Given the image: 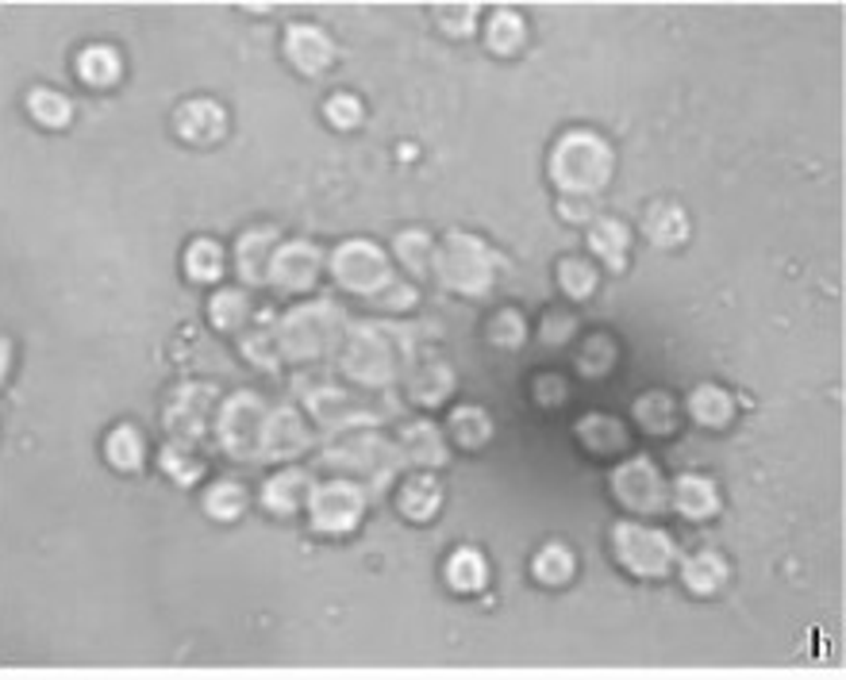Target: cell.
<instances>
[{
	"label": "cell",
	"mask_w": 846,
	"mask_h": 680,
	"mask_svg": "<svg viewBox=\"0 0 846 680\" xmlns=\"http://www.w3.org/2000/svg\"><path fill=\"white\" fill-rule=\"evenodd\" d=\"M266 404L258 392H235L220 404L216 415V438L235 462H254L262 453V427H266Z\"/></svg>",
	"instance_id": "obj_1"
},
{
	"label": "cell",
	"mask_w": 846,
	"mask_h": 680,
	"mask_svg": "<svg viewBox=\"0 0 846 680\" xmlns=\"http://www.w3.org/2000/svg\"><path fill=\"white\" fill-rule=\"evenodd\" d=\"M342 316L335 304H309V308H293L281 324H277V342L286 350V357H316L335 342Z\"/></svg>",
	"instance_id": "obj_2"
},
{
	"label": "cell",
	"mask_w": 846,
	"mask_h": 680,
	"mask_svg": "<svg viewBox=\"0 0 846 680\" xmlns=\"http://www.w3.org/2000/svg\"><path fill=\"white\" fill-rule=\"evenodd\" d=\"M439 277L458 292H485L493 281V254L481 239L473 235H450L443 251L435 254Z\"/></svg>",
	"instance_id": "obj_3"
},
{
	"label": "cell",
	"mask_w": 846,
	"mask_h": 680,
	"mask_svg": "<svg viewBox=\"0 0 846 680\" xmlns=\"http://www.w3.org/2000/svg\"><path fill=\"white\" fill-rule=\"evenodd\" d=\"M608 173V155L604 146L589 135H570L561 138V146L554 150V181L566 193H589L596 189Z\"/></svg>",
	"instance_id": "obj_4"
},
{
	"label": "cell",
	"mask_w": 846,
	"mask_h": 680,
	"mask_svg": "<svg viewBox=\"0 0 846 680\" xmlns=\"http://www.w3.org/2000/svg\"><path fill=\"white\" fill-rule=\"evenodd\" d=\"M331 274H335V281H339L342 289L366 292V296H377V292H382L385 284L392 281V277H389V258H385V254L377 251L374 243H362V239H354V243H342L339 251L331 254Z\"/></svg>",
	"instance_id": "obj_5"
},
{
	"label": "cell",
	"mask_w": 846,
	"mask_h": 680,
	"mask_svg": "<svg viewBox=\"0 0 846 680\" xmlns=\"http://www.w3.org/2000/svg\"><path fill=\"white\" fill-rule=\"evenodd\" d=\"M211 408H216V389L211 385H181L173 392L170 408H166V430L173 435V442H201L204 430H208Z\"/></svg>",
	"instance_id": "obj_6"
},
{
	"label": "cell",
	"mask_w": 846,
	"mask_h": 680,
	"mask_svg": "<svg viewBox=\"0 0 846 680\" xmlns=\"http://www.w3.org/2000/svg\"><path fill=\"white\" fill-rule=\"evenodd\" d=\"M309 508H312V523H316L319 531L342 535V531H350V526L362 519L366 500H362V488H354L350 481H331V485L312 493Z\"/></svg>",
	"instance_id": "obj_7"
},
{
	"label": "cell",
	"mask_w": 846,
	"mask_h": 680,
	"mask_svg": "<svg viewBox=\"0 0 846 680\" xmlns=\"http://www.w3.org/2000/svg\"><path fill=\"white\" fill-rule=\"evenodd\" d=\"M342 369L366 385H385L392 377V342L377 331H359L342 347Z\"/></svg>",
	"instance_id": "obj_8"
},
{
	"label": "cell",
	"mask_w": 846,
	"mask_h": 680,
	"mask_svg": "<svg viewBox=\"0 0 846 680\" xmlns=\"http://www.w3.org/2000/svg\"><path fill=\"white\" fill-rule=\"evenodd\" d=\"M319 277V251L312 243H281L269 262V284L281 292H304Z\"/></svg>",
	"instance_id": "obj_9"
},
{
	"label": "cell",
	"mask_w": 846,
	"mask_h": 680,
	"mask_svg": "<svg viewBox=\"0 0 846 680\" xmlns=\"http://www.w3.org/2000/svg\"><path fill=\"white\" fill-rule=\"evenodd\" d=\"M616 550H619V561H624L627 569H634V573H662L669 554H674V546H669L662 535H654V531H639V526H631V523H619Z\"/></svg>",
	"instance_id": "obj_10"
},
{
	"label": "cell",
	"mask_w": 846,
	"mask_h": 680,
	"mask_svg": "<svg viewBox=\"0 0 846 680\" xmlns=\"http://www.w3.org/2000/svg\"><path fill=\"white\" fill-rule=\"evenodd\" d=\"M312 435L304 427L301 412L293 408H277L266 415V427H262V453L258 458H274V462H289L301 450H309Z\"/></svg>",
	"instance_id": "obj_11"
},
{
	"label": "cell",
	"mask_w": 846,
	"mask_h": 680,
	"mask_svg": "<svg viewBox=\"0 0 846 680\" xmlns=\"http://www.w3.org/2000/svg\"><path fill=\"white\" fill-rule=\"evenodd\" d=\"M173 131H178L185 143L208 146V143H216V138H223L228 116H223V108L216 105V100L193 97V100H185V105H178V112H173Z\"/></svg>",
	"instance_id": "obj_12"
},
{
	"label": "cell",
	"mask_w": 846,
	"mask_h": 680,
	"mask_svg": "<svg viewBox=\"0 0 846 680\" xmlns=\"http://www.w3.org/2000/svg\"><path fill=\"white\" fill-rule=\"evenodd\" d=\"M286 58L301 73H324L335 58V42L327 39L319 27L312 24H293L286 32Z\"/></svg>",
	"instance_id": "obj_13"
},
{
	"label": "cell",
	"mask_w": 846,
	"mask_h": 680,
	"mask_svg": "<svg viewBox=\"0 0 846 680\" xmlns=\"http://www.w3.org/2000/svg\"><path fill=\"white\" fill-rule=\"evenodd\" d=\"M616 496L627 503V508H639V511H658L662 508V481L658 473H654L651 462H631L624 465V470L616 473Z\"/></svg>",
	"instance_id": "obj_14"
},
{
	"label": "cell",
	"mask_w": 846,
	"mask_h": 680,
	"mask_svg": "<svg viewBox=\"0 0 846 680\" xmlns=\"http://www.w3.org/2000/svg\"><path fill=\"white\" fill-rule=\"evenodd\" d=\"M277 251V235L274 231H246L235 246V274L246 284H269V262Z\"/></svg>",
	"instance_id": "obj_15"
},
{
	"label": "cell",
	"mask_w": 846,
	"mask_h": 680,
	"mask_svg": "<svg viewBox=\"0 0 846 680\" xmlns=\"http://www.w3.org/2000/svg\"><path fill=\"white\" fill-rule=\"evenodd\" d=\"M316 485H312L309 473L301 470H286V473H274V477L262 485V503H266L274 515H293L301 503L312 500Z\"/></svg>",
	"instance_id": "obj_16"
},
{
	"label": "cell",
	"mask_w": 846,
	"mask_h": 680,
	"mask_svg": "<svg viewBox=\"0 0 846 680\" xmlns=\"http://www.w3.org/2000/svg\"><path fill=\"white\" fill-rule=\"evenodd\" d=\"M120 73H123L120 54L112 47H105V42H93V47H85L77 54V77L85 85H93V89H108L112 82H120Z\"/></svg>",
	"instance_id": "obj_17"
},
{
	"label": "cell",
	"mask_w": 846,
	"mask_h": 680,
	"mask_svg": "<svg viewBox=\"0 0 846 680\" xmlns=\"http://www.w3.org/2000/svg\"><path fill=\"white\" fill-rule=\"evenodd\" d=\"M105 458H108V465H112V470L135 473L138 465H143V458H147V442H143V435H138L131 423H120V427L108 430Z\"/></svg>",
	"instance_id": "obj_18"
},
{
	"label": "cell",
	"mask_w": 846,
	"mask_h": 680,
	"mask_svg": "<svg viewBox=\"0 0 846 680\" xmlns=\"http://www.w3.org/2000/svg\"><path fill=\"white\" fill-rule=\"evenodd\" d=\"M251 296L243 289H216L208 300V319L211 327H220V331H239V327L251 324Z\"/></svg>",
	"instance_id": "obj_19"
},
{
	"label": "cell",
	"mask_w": 846,
	"mask_h": 680,
	"mask_svg": "<svg viewBox=\"0 0 846 680\" xmlns=\"http://www.w3.org/2000/svg\"><path fill=\"white\" fill-rule=\"evenodd\" d=\"M400 453H404L412 465H443V458H447V446H443L439 430H435L432 423H412V427L404 430Z\"/></svg>",
	"instance_id": "obj_20"
},
{
	"label": "cell",
	"mask_w": 846,
	"mask_h": 680,
	"mask_svg": "<svg viewBox=\"0 0 846 680\" xmlns=\"http://www.w3.org/2000/svg\"><path fill=\"white\" fill-rule=\"evenodd\" d=\"M27 116H32L39 127L58 131L74 120V105H70V97H62L58 89H32L27 93Z\"/></svg>",
	"instance_id": "obj_21"
},
{
	"label": "cell",
	"mask_w": 846,
	"mask_h": 680,
	"mask_svg": "<svg viewBox=\"0 0 846 680\" xmlns=\"http://www.w3.org/2000/svg\"><path fill=\"white\" fill-rule=\"evenodd\" d=\"M185 274L196 284H211L220 281L223 274V246L216 239H193L185 251Z\"/></svg>",
	"instance_id": "obj_22"
},
{
	"label": "cell",
	"mask_w": 846,
	"mask_h": 680,
	"mask_svg": "<svg viewBox=\"0 0 846 680\" xmlns=\"http://www.w3.org/2000/svg\"><path fill=\"white\" fill-rule=\"evenodd\" d=\"M447 581L455 592H478L488 581V566L478 550H458L447 561Z\"/></svg>",
	"instance_id": "obj_23"
},
{
	"label": "cell",
	"mask_w": 846,
	"mask_h": 680,
	"mask_svg": "<svg viewBox=\"0 0 846 680\" xmlns=\"http://www.w3.org/2000/svg\"><path fill=\"white\" fill-rule=\"evenodd\" d=\"M246 508V488L239 481H216V485L204 493V511L211 519H220V523H231L239 519Z\"/></svg>",
	"instance_id": "obj_24"
},
{
	"label": "cell",
	"mask_w": 846,
	"mask_h": 680,
	"mask_svg": "<svg viewBox=\"0 0 846 680\" xmlns=\"http://www.w3.org/2000/svg\"><path fill=\"white\" fill-rule=\"evenodd\" d=\"M578 435H581V442H585L589 450H596V453H616V450H624V446H627L624 427H619L616 420H604V415H589V420H581Z\"/></svg>",
	"instance_id": "obj_25"
},
{
	"label": "cell",
	"mask_w": 846,
	"mask_h": 680,
	"mask_svg": "<svg viewBox=\"0 0 846 680\" xmlns=\"http://www.w3.org/2000/svg\"><path fill=\"white\" fill-rule=\"evenodd\" d=\"M439 508V485L432 477H412L400 488V511L408 519H432Z\"/></svg>",
	"instance_id": "obj_26"
},
{
	"label": "cell",
	"mask_w": 846,
	"mask_h": 680,
	"mask_svg": "<svg viewBox=\"0 0 846 680\" xmlns=\"http://www.w3.org/2000/svg\"><path fill=\"white\" fill-rule=\"evenodd\" d=\"M158 465H162L166 477H170L173 485H181V488L196 485V481H201V473H204V465L196 462L193 450H189L185 442H170V446H166V450L158 453Z\"/></svg>",
	"instance_id": "obj_27"
},
{
	"label": "cell",
	"mask_w": 846,
	"mask_h": 680,
	"mask_svg": "<svg viewBox=\"0 0 846 680\" xmlns=\"http://www.w3.org/2000/svg\"><path fill=\"white\" fill-rule=\"evenodd\" d=\"M450 430H455V442L458 446H481L488 442V435H493V423H488V415L481 412V408H458L455 415H450Z\"/></svg>",
	"instance_id": "obj_28"
},
{
	"label": "cell",
	"mask_w": 846,
	"mask_h": 680,
	"mask_svg": "<svg viewBox=\"0 0 846 680\" xmlns=\"http://www.w3.org/2000/svg\"><path fill=\"white\" fill-rule=\"evenodd\" d=\"M488 47L500 50V54H512V50L523 47V20L512 16V12H497L488 20Z\"/></svg>",
	"instance_id": "obj_29"
},
{
	"label": "cell",
	"mask_w": 846,
	"mask_h": 680,
	"mask_svg": "<svg viewBox=\"0 0 846 680\" xmlns=\"http://www.w3.org/2000/svg\"><path fill=\"white\" fill-rule=\"evenodd\" d=\"M397 258L404 262L412 274H427L435 266V251H432V239L420 235V231H404L397 239Z\"/></svg>",
	"instance_id": "obj_30"
},
{
	"label": "cell",
	"mask_w": 846,
	"mask_h": 680,
	"mask_svg": "<svg viewBox=\"0 0 846 680\" xmlns=\"http://www.w3.org/2000/svg\"><path fill=\"white\" fill-rule=\"evenodd\" d=\"M243 354L251 357L254 365H266V369H277L281 365V357H286V350H281V342H277V331L269 335L266 327H258V331H251L243 342Z\"/></svg>",
	"instance_id": "obj_31"
},
{
	"label": "cell",
	"mask_w": 846,
	"mask_h": 680,
	"mask_svg": "<svg viewBox=\"0 0 846 680\" xmlns=\"http://www.w3.org/2000/svg\"><path fill=\"white\" fill-rule=\"evenodd\" d=\"M450 385H455V377H450L447 365H427V369H420V377H415L412 397L420 400V404H439V400L450 392Z\"/></svg>",
	"instance_id": "obj_32"
},
{
	"label": "cell",
	"mask_w": 846,
	"mask_h": 680,
	"mask_svg": "<svg viewBox=\"0 0 846 680\" xmlns=\"http://www.w3.org/2000/svg\"><path fill=\"white\" fill-rule=\"evenodd\" d=\"M531 573H535L543 584H561L566 576L573 573L570 550H566V546H546V550H539L535 566H531Z\"/></svg>",
	"instance_id": "obj_33"
},
{
	"label": "cell",
	"mask_w": 846,
	"mask_h": 680,
	"mask_svg": "<svg viewBox=\"0 0 846 680\" xmlns=\"http://www.w3.org/2000/svg\"><path fill=\"white\" fill-rule=\"evenodd\" d=\"M677 503H681L689 515H709V511L716 508V493H712L709 481L689 477V481H681V485H677Z\"/></svg>",
	"instance_id": "obj_34"
},
{
	"label": "cell",
	"mask_w": 846,
	"mask_h": 680,
	"mask_svg": "<svg viewBox=\"0 0 846 680\" xmlns=\"http://www.w3.org/2000/svg\"><path fill=\"white\" fill-rule=\"evenodd\" d=\"M558 277H561V289L570 292V296H589V292H593V281H596L593 266H589V262H578V258L561 262Z\"/></svg>",
	"instance_id": "obj_35"
},
{
	"label": "cell",
	"mask_w": 846,
	"mask_h": 680,
	"mask_svg": "<svg viewBox=\"0 0 846 680\" xmlns=\"http://www.w3.org/2000/svg\"><path fill=\"white\" fill-rule=\"evenodd\" d=\"M488 339L497 342V347H505V350L520 347V342H523V319H520V312H512V308L497 312V316H493V324H488Z\"/></svg>",
	"instance_id": "obj_36"
},
{
	"label": "cell",
	"mask_w": 846,
	"mask_h": 680,
	"mask_svg": "<svg viewBox=\"0 0 846 680\" xmlns=\"http://www.w3.org/2000/svg\"><path fill=\"white\" fill-rule=\"evenodd\" d=\"M674 400L666 397H643L639 404H634V412H639V420H643V427L651 430H669L674 427Z\"/></svg>",
	"instance_id": "obj_37"
},
{
	"label": "cell",
	"mask_w": 846,
	"mask_h": 680,
	"mask_svg": "<svg viewBox=\"0 0 846 680\" xmlns=\"http://www.w3.org/2000/svg\"><path fill=\"white\" fill-rule=\"evenodd\" d=\"M578 365H581V373H585V377H601V373H608V365H612V339H589V347L581 350Z\"/></svg>",
	"instance_id": "obj_38"
},
{
	"label": "cell",
	"mask_w": 846,
	"mask_h": 680,
	"mask_svg": "<svg viewBox=\"0 0 846 680\" xmlns=\"http://www.w3.org/2000/svg\"><path fill=\"white\" fill-rule=\"evenodd\" d=\"M324 112H327V120H331L339 131H350L354 123L362 120V105H359L354 97H350V93H339V97H331V100H327Z\"/></svg>",
	"instance_id": "obj_39"
},
{
	"label": "cell",
	"mask_w": 846,
	"mask_h": 680,
	"mask_svg": "<svg viewBox=\"0 0 846 680\" xmlns=\"http://www.w3.org/2000/svg\"><path fill=\"white\" fill-rule=\"evenodd\" d=\"M624 243H627V231L619 223H612V219H604V223L593 231V251L604 254V258L624 251Z\"/></svg>",
	"instance_id": "obj_40"
},
{
	"label": "cell",
	"mask_w": 846,
	"mask_h": 680,
	"mask_svg": "<svg viewBox=\"0 0 846 680\" xmlns=\"http://www.w3.org/2000/svg\"><path fill=\"white\" fill-rule=\"evenodd\" d=\"M712 573L724 576V566H720V561H716V554H704V558L692 561V566H689V584H692V588H697V592H712V588H716V581H712Z\"/></svg>",
	"instance_id": "obj_41"
},
{
	"label": "cell",
	"mask_w": 846,
	"mask_h": 680,
	"mask_svg": "<svg viewBox=\"0 0 846 680\" xmlns=\"http://www.w3.org/2000/svg\"><path fill=\"white\" fill-rule=\"evenodd\" d=\"M570 331H573L570 316H546L543 319V342H551V347H561V342L570 339Z\"/></svg>",
	"instance_id": "obj_42"
},
{
	"label": "cell",
	"mask_w": 846,
	"mask_h": 680,
	"mask_svg": "<svg viewBox=\"0 0 846 680\" xmlns=\"http://www.w3.org/2000/svg\"><path fill=\"white\" fill-rule=\"evenodd\" d=\"M443 24L450 27V32H470V24H473V9H443Z\"/></svg>",
	"instance_id": "obj_43"
}]
</instances>
